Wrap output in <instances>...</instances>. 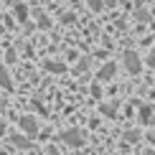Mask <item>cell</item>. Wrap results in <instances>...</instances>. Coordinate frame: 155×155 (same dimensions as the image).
Returning a JSON list of instances; mask_svg holds the SVG:
<instances>
[{"instance_id": "cell-1", "label": "cell", "mask_w": 155, "mask_h": 155, "mask_svg": "<svg viewBox=\"0 0 155 155\" xmlns=\"http://www.w3.org/2000/svg\"><path fill=\"white\" fill-rule=\"evenodd\" d=\"M61 143H66L69 147H81L84 145V135L79 132V127H69L61 132Z\"/></svg>"}, {"instance_id": "cell-2", "label": "cell", "mask_w": 155, "mask_h": 155, "mask_svg": "<svg viewBox=\"0 0 155 155\" xmlns=\"http://www.w3.org/2000/svg\"><path fill=\"white\" fill-rule=\"evenodd\" d=\"M18 127H21V132H25L28 137H36L38 135V120L31 117V114H23V117L18 120Z\"/></svg>"}, {"instance_id": "cell-3", "label": "cell", "mask_w": 155, "mask_h": 155, "mask_svg": "<svg viewBox=\"0 0 155 155\" xmlns=\"http://www.w3.org/2000/svg\"><path fill=\"white\" fill-rule=\"evenodd\" d=\"M125 69L130 74H137L140 71V59H137V54H132V51H127L125 54Z\"/></svg>"}, {"instance_id": "cell-4", "label": "cell", "mask_w": 155, "mask_h": 155, "mask_svg": "<svg viewBox=\"0 0 155 155\" xmlns=\"http://www.w3.org/2000/svg\"><path fill=\"white\" fill-rule=\"evenodd\" d=\"M114 71H117V66H114V64H107V66L99 71V79H102V81H104V79H112Z\"/></svg>"}, {"instance_id": "cell-5", "label": "cell", "mask_w": 155, "mask_h": 155, "mask_svg": "<svg viewBox=\"0 0 155 155\" xmlns=\"http://www.w3.org/2000/svg\"><path fill=\"white\" fill-rule=\"evenodd\" d=\"M10 143H13V145H18L21 150H28V147H31V140L21 137V135H13V137H10Z\"/></svg>"}, {"instance_id": "cell-6", "label": "cell", "mask_w": 155, "mask_h": 155, "mask_svg": "<svg viewBox=\"0 0 155 155\" xmlns=\"http://www.w3.org/2000/svg\"><path fill=\"white\" fill-rule=\"evenodd\" d=\"M10 76H8V71H5V66L0 64V87H5V89H10Z\"/></svg>"}, {"instance_id": "cell-7", "label": "cell", "mask_w": 155, "mask_h": 155, "mask_svg": "<svg viewBox=\"0 0 155 155\" xmlns=\"http://www.w3.org/2000/svg\"><path fill=\"white\" fill-rule=\"evenodd\" d=\"M150 117H153V109L147 107V104H140V120L147 125V122H150Z\"/></svg>"}, {"instance_id": "cell-8", "label": "cell", "mask_w": 155, "mask_h": 155, "mask_svg": "<svg viewBox=\"0 0 155 155\" xmlns=\"http://www.w3.org/2000/svg\"><path fill=\"white\" fill-rule=\"evenodd\" d=\"M102 114H107V117H114V114H117V109H114V104H104V107H102Z\"/></svg>"}, {"instance_id": "cell-9", "label": "cell", "mask_w": 155, "mask_h": 155, "mask_svg": "<svg viewBox=\"0 0 155 155\" xmlns=\"http://www.w3.org/2000/svg\"><path fill=\"white\" fill-rule=\"evenodd\" d=\"M46 66L51 69V71H54V74H59V71H64V66H61V64H56V61H51V64H46Z\"/></svg>"}, {"instance_id": "cell-10", "label": "cell", "mask_w": 155, "mask_h": 155, "mask_svg": "<svg viewBox=\"0 0 155 155\" xmlns=\"http://www.w3.org/2000/svg\"><path fill=\"white\" fill-rule=\"evenodd\" d=\"M137 137H140V135L135 132V130H132V132H125V140H130V143H135V140H137Z\"/></svg>"}, {"instance_id": "cell-11", "label": "cell", "mask_w": 155, "mask_h": 155, "mask_svg": "<svg viewBox=\"0 0 155 155\" xmlns=\"http://www.w3.org/2000/svg\"><path fill=\"white\" fill-rule=\"evenodd\" d=\"M48 155H59V150L56 147H48Z\"/></svg>"}, {"instance_id": "cell-12", "label": "cell", "mask_w": 155, "mask_h": 155, "mask_svg": "<svg viewBox=\"0 0 155 155\" xmlns=\"http://www.w3.org/2000/svg\"><path fill=\"white\" fill-rule=\"evenodd\" d=\"M150 143H153V145H155V132H150Z\"/></svg>"}, {"instance_id": "cell-13", "label": "cell", "mask_w": 155, "mask_h": 155, "mask_svg": "<svg viewBox=\"0 0 155 155\" xmlns=\"http://www.w3.org/2000/svg\"><path fill=\"white\" fill-rule=\"evenodd\" d=\"M145 155H155V150H145Z\"/></svg>"}, {"instance_id": "cell-14", "label": "cell", "mask_w": 155, "mask_h": 155, "mask_svg": "<svg viewBox=\"0 0 155 155\" xmlns=\"http://www.w3.org/2000/svg\"><path fill=\"white\" fill-rule=\"evenodd\" d=\"M0 107H3V99H0Z\"/></svg>"}, {"instance_id": "cell-15", "label": "cell", "mask_w": 155, "mask_h": 155, "mask_svg": "<svg viewBox=\"0 0 155 155\" xmlns=\"http://www.w3.org/2000/svg\"><path fill=\"white\" fill-rule=\"evenodd\" d=\"M0 155H8V153H0Z\"/></svg>"}]
</instances>
